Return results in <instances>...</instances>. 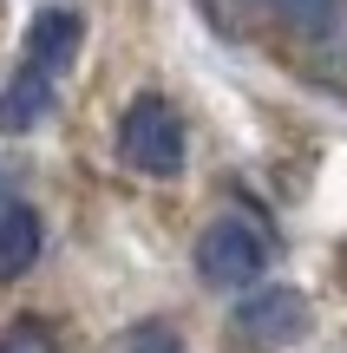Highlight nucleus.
Masks as SVG:
<instances>
[{
    "mask_svg": "<svg viewBox=\"0 0 347 353\" xmlns=\"http://www.w3.org/2000/svg\"><path fill=\"white\" fill-rule=\"evenodd\" d=\"M33 262H39V216L26 203H7L0 210V281H20Z\"/></svg>",
    "mask_w": 347,
    "mask_h": 353,
    "instance_id": "nucleus-6",
    "label": "nucleus"
},
{
    "mask_svg": "<svg viewBox=\"0 0 347 353\" xmlns=\"http://www.w3.org/2000/svg\"><path fill=\"white\" fill-rule=\"evenodd\" d=\"M118 164L138 176H177L184 170V118L164 92H138L118 118Z\"/></svg>",
    "mask_w": 347,
    "mask_h": 353,
    "instance_id": "nucleus-1",
    "label": "nucleus"
},
{
    "mask_svg": "<svg viewBox=\"0 0 347 353\" xmlns=\"http://www.w3.org/2000/svg\"><path fill=\"white\" fill-rule=\"evenodd\" d=\"M0 353H59V347H52V334L39 327V321H13V327L0 334Z\"/></svg>",
    "mask_w": 347,
    "mask_h": 353,
    "instance_id": "nucleus-9",
    "label": "nucleus"
},
{
    "mask_svg": "<svg viewBox=\"0 0 347 353\" xmlns=\"http://www.w3.org/2000/svg\"><path fill=\"white\" fill-rule=\"evenodd\" d=\"M46 112H52V79L39 72V65H20V72L0 85V131H33Z\"/></svg>",
    "mask_w": 347,
    "mask_h": 353,
    "instance_id": "nucleus-5",
    "label": "nucleus"
},
{
    "mask_svg": "<svg viewBox=\"0 0 347 353\" xmlns=\"http://www.w3.org/2000/svg\"><path fill=\"white\" fill-rule=\"evenodd\" d=\"M262 268H269V236L249 216H217L197 236V275L210 288H249Z\"/></svg>",
    "mask_w": 347,
    "mask_h": 353,
    "instance_id": "nucleus-2",
    "label": "nucleus"
},
{
    "mask_svg": "<svg viewBox=\"0 0 347 353\" xmlns=\"http://www.w3.org/2000/svg\"><path fill=\"white\" fill-rule=\"evenodd\" d=\"M308 294L301 288H249L230 314V341L256 347V353H275V347H295L308 334Z\"/></svg>",
    "mask_w": 347,
    "mask_h": 353,
    "instance_id": "nucleus-3",
    "label": "nucleus"
},
{
    "mask_svg": "<svg viewBox=\"0 0 347 353\" xmlns=\"http://www.w3.org/2000/svg\"><path fill=\"white\" fill-rule=\"evenodd\" d=\"M347 0H275V13H282L288 26H301V33H328V26L341 20Z\"/></svg>",
    "mask_w": 347,
    "mask_h": 353,
    "instance_id": "nucleus-7",
    "label": "nucleus"
},
{
    "mask_svg": "<svg viewBox=\"0 0 347 353\" xmlns=\"http://www.w3.org/2000/svg\"><path fill=\"white\" fill-rule=\"evenodd\" d=\"M79 39H86V20H79L72 7L33 13V26H26V65H39L46 79H59L66 65L79 59Z\"/></svg>",
    "mask_w": 347,
    "mask_h": 353,
    "instance_id": "nucleus-4",
    "label": "nucleus"
},
{
    "mask_svg": "<svg viewBox=\"0 0 347 353\" xmlns=\"http://www.w3.org/2000/svg\"><path fill=\"white\" fill-rule=\"evenodd\" d=\"M118 353H184L177 327H164V321H138V327L118 341Z\"/></svg>",
    "mask_w": 347,
    "mask_h": 353,
    "instance_id": "nucleus-8",
    "label": "nucleus"
}]
</instances>
